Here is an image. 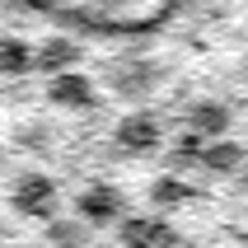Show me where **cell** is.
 I'll return each mask as SVG.
<instances>
[{"instance_id": "obj_1", "label": "cell", "mask_w": 248, "mask_h": 248, "mask_svg": "<svg viewBox=\"0 0 248 248\" xmlns=\"http://www.w3.org/2000/svg\"><path fill=\"white\" fill-rule=\"evenodd\" d=\"M155 84H159V66L145 56H122L108 66V89L117 98H145Z\"/></svg>"}, {"instance_id": "obj_2", "label": "cell", "mask_w": 248, "mask_h": 248, "mask_svg": "<svg viewBox=\"0 0 248 248\" xmlns=\"http://www.w3.org/2000/svg\"><path fill=\"white\" fill-rule=\"evenodd\" d=\"M10 206L19 216H52L56 206V183L47 173H24V178L10 187Z\"/></svg>"}, {"instance_id": "obj_3", "label": "cell", "mask_w": 248, "mask_h": 248, "mask_svg": "<svg viewBox=\"0 0 248 248\" xmlns=\"http://www.w3.org/2000/svg\"><path fill=\"white\" fill-rule=\"evenodd\" d=\"M122 248H178V230L159 216H131L122 220Z\"/></svg>"}, {"instance_id": "obj_4", "label": "cell", "mask_w": 248, "mask_h": 248, "mask_svg": "<svg viewBox=\"0 0 248 248\" xmlns=\"http://www.w3.org/2000/svg\"><path fill=\"white\" fill-rule=\"evenodd\" d=\"M159 140H164V126H159L155 112H126L117 122V145L131 150V155H150Z\"/></svg>"}, {"instance_id": "obj_5", "label": "cell", "mask_w": 248, "mask_h": 248, "mask_svg": "<svg viewBox=\"0 0 248 248\" xmlns=\"http://www.w3.org/2000/svg\"><path fill=\"white\" fill-rule=\"evenodd\" d=\"M75 206H80L84 225H108V220L122 216V192L108 187V183H89V187L75 197Z\"/></svg>"}, {"instance_id": "obj_6", "label": "cell", "mask_w": 248, "mask_h": 248, "mask_svg": "<svg viewBox=\"0 0 248 248\" xmlns=\"http://www.w3.org/2000/svg\"><path fill=\"white\" fill-rule=\"evenodd\" d=\"M47 98L61 103V108H89V103H94V80L80 75V70L52 75V80H47Z\"/></svg>"}, {"instance_id": "obj_7", "label": "cell", "mask_w": 248, "mask_h": 248, "mask_svg": "<svg viewBox=\"0 0 248 248\" xmlns=\"http://www.w3.org/2000/svg\"><path fill=\"white\" fill-rule=\"evenodd\" d=\"M187 122H192V131L197 136H211V140H220L225 131H230V108H225L220 98H197L192 103V112H187Z\"/></svg>"}, {"instance_id": "obj_8", "label": "cell", "mask_w": 248, "mask_h": 248, "mask_svg": "<svg viewBox=\"0 0 248 248\" xmlns=\"http://www.w3.org/2000/svg\"><path fill=\"white\" fill-rule=\"evenodd\" d=\"M75 61H80V47L70 38H47L33 52V66L42 70V75H66V70H75Z\"/></svg>"}, {"instance_id": "obj_9", "label": "cell", "mask_w": 248, "mask_h": 248, "mask_svg": "<svg viewBox=\"0 0 248 248\" xmlns=\"http://www.w3.org/2000/svg\"><path fill=\"white\" fill-rule=\"evenodd\" d=\"M202 164L216 173H234L244 164V145L239 140H211V145H202Z\"/></svg>"}, {"instance_id": "obj_10", "label": "cell", "mask_w": 248, "mask_h": 248, "mask_svg": "<svg viewBox=\"0 0 248 248\" xmlns=\"http://www.w3.org/2000/svg\"><path fill=\"white\" fill-rule=\"evenodd\" d=\"M47 244L52 248H89V225L84 220H52L47 225Z\"/></svg>"}, {"instance_id": "obj_11", "label": "cell", "mask_w": 248, "mask_h": 248, "mask_svg": "<svg viewBox=\"0 0 248 248\" xmlns=\"http://www.w3.org/2000/svg\"><path fill=\"white\" fill-rule=\"evenodd\" d=\"M33 66V47L24 38H0V75H24Z\"/></svg>"}, {"instance_id": "obj_12", "label": "cell", "mask_w": 248, "mask_h": 248, "mask_svg": "<svg viewBox=\"0 0 248 248\" xmlns=\"http://www.w3.org/2000/svg\"><path fill=\"white\" fill-rule=\"evenodd\" d=\"M52 126L47 122H24L19 126V131H14V140H19V145H24V150H47V145H52Z\"/></svg>"}, {"instance_id": "obj_13", "label": "cell", "mask_w": 248, "mask_h": 248, "mask_svg": "<svg viewBox=\"0 0 248 248\" xmlns=\"http://www.w3.org/2000/svg\"><path fill=\"white\" fill-rule=\"evenodd\" d=\"M183 197H187V187H183L178 178H155L150 183V202L155 206H178Z\"/></svg>"}]
</instances>
